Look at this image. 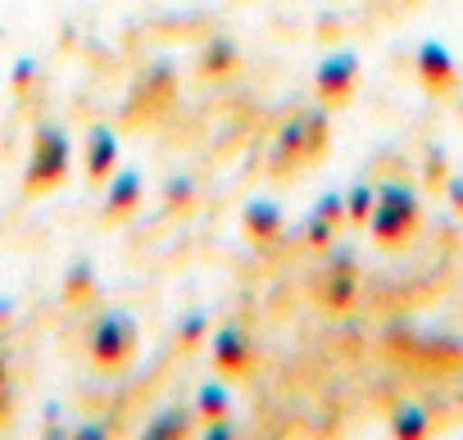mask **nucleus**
<instances>
[{
    "label": "nucleus",
    "mask_w": 463,
    "mask_h": 440,
    "mask_svg": "<svg viewBox=\"0 0 463 440\" xmlns=\"http://www.w3.org/2000/svg\"><path fill=\"white\" fill-rule=\"evenodd\" d=\"M91 295H96V273H91V264H78V268H69L64 300H69V304H82V300H91Z\"/></svg>",
    "instance_id": "2eb2a0df"
},
{
    "label": "nucleus",
    "mask_w": 463,
    "mask_h": 440,
    "mask_svg": "<svg viewBox=\"0 0 463 440\" xmlns=\"http://www.w3.org/2000/svg\"><path fill=\"white\" fill-rule=\"evenodd\" d=\"M114 168H118V132L105 127V123L87 127V177L96 186H105Z\"/></svg>",
    "instance_id": "6e6552de"
},
{
    "label": "nucleus",
    "mask_w": 463,
    "mask_h": 440,
    "mask_svg": "<svg viewBox=\"0 0 463 440\" xmlns=\"http://www.w3.org/2000/svg\"><path fill=\"white\" fill-rule=\"evenodd\" d=\"M305 237H309V246H332V237H336V223H332V218H323L318 209L309 213V223H305Z\"/></svg>",
    "instance_id": "f3484780"
},
{
    "label": "nucleus",
    "mask_w": 463,
    "mask_h": 440,
    "mask_svg": "<svg viewBox=\"0 0 463 440\" xmlns=\"http://www.w3.org/2000/svg\"><path fill=\"white\" fill-rule=\"evenodd\" d=\"M137 341H141V327L128 309H105L91 327H87V354L96 368L105 372H118L137 359Z\"/></svg>",
    "instance_id": "f03ea898"
},
{
    "label": "nucleus",
    "mask_w": 463,
    "mask_h": 440,
    "mask_svg": "<svg viewBox=\"0 0 463 440\" xmlns=\"http://www.w3.org/2000/svg\"><path fill=\"white\" fill-rule=\"evenodd\" d=\"M282 209L273 204V200H250L246 204V213H241V228H246V237L250 241H260V246H269V241H278L282 237Z\"/></svg>",
    "instance_id": "9d476101"
},
{
    "label": "nucleus",
    "mask_w": 463,
    "mask_h": 440,
    "mask_svg": "<svg viewBox=\"0 0 463 440\" xmlns=\"http://www.w3.org/2000/svg\"><path fill=\"white\" fill-rule=\"evenodd\" d=\"M191 195H195V182H191V177H168V182H164V200H168L173 209L191 204Z\"/></svg>",
    "instance_id": "6ab92c4d"
},
{
    "label": "nucleus",
    "mask_w": 463,
    "mask_h": 440,
    "mask_svg": "<svg viewBox=\"0 0 463 440\" xmlns=\"http://www.w3.org/2000/svg\"><path fill=\"white\" fill-rule=\"evenodd\" d=\"M237 64H241V51L232 37H209L200 46V73L204 78H227V73H237Z\"/></svg>",
    "instance_id": "9b49d317"
},
{
    "label": "nucleus",
    "mask_w": 463,
    "mask_h": 440,
    "mask_svg": "<svg viewBox=\"0 0 463 440\" xmlns=\"http://www.w3.org/2000/svg\"><path fill=\"white\" fill-rule=\"evenodd\" d=\"M10 314H14V300H0V323H10Z\"/></svg>",
    "instance_id": "a878e982"
},
{
    "label": "nucleus",
    "mask_w": 463,
    "mask_h": 440,
    "mask_svg": "<svg viewBox=\"0 0 463 440\" xmlns=\"http://www.w3.org/2000/svg\"><path fill=\"white\" fill-rule=\"evenodd\" d=\"M204 435H209V440H227V435H237V431L227 426V417H213V422L204 426Z\"/></svg>",
    "instance_id": "5701e85b"
},
{
    "label": "nucleus",
    "mask_w": 463,
    "mask_h": 440,
    "mask_svg": "<svg viewBox=\"0 0 463 440\" xmlns=\"http://www.w3.org/2000/svg\"><path fill=\"white\" fill-rule=\"evenodd\" d=\"M186 431H191V417H186L182 408H168V413H159L155 422L141 426L146 440H177V435H186Z\"/></svg>",
    "instance_id": "4468645a"
},
{
    "label": "nucleus",
    "mask_w": 463,
    "mask_h": 440,
    "mask_svg": "<svg viewBox=\"0 0 463 440\" xmlns=\"http://www.w3.org/2000/svg\"><path fill=\"white\" fill-rule=\"evenodd\" d=\"M323 304L332 309V314H345L350 304H354V295H359V273H354V255L345 250V246H336L332 255H327V273H323Z\"/></svg>",
    "instance_id": "39448f33"
},
{
    "label": "nucleus",
    "mask_w": 463,
    "mask_h": 440,
    "mask_svg": "<svg viewBox=\"0 0 463 440\" xmlns=\"http://www.w3.org/2000/svg\"><path fill=\"white\" fill-rule=\"evenodd\" d=\"M354 82H359V55H354V51H336V55H327V60L318 64V73H314V87H318L323 105H341V100H350Z\"/></svg>",
    "instance_id": "0eeeda50"
},
{
    "label": "nucleus",
    "mask_w": 463,
    "mask_h": 440,
    "mask_svg": "<svg viewBox=\"0 0 463 440\" xmlns=\"http://www.w3.org/2000/svg\"><path fill=\"white\" fill-rule=\"evenodd\" d=\"M427 431H431V413H427L422 404H400V408L391 413V435L418 440V435H427Z\"/></svg>",
    "instance_id": "f8f14e48"
},
{
    "label": "nucleus",
    "mask_w": 463,
    "mask_h": 440,
    "mask_svg": "<svg viewBox=\"0 0 463 440\" xmlns=\"http://www.w3.org/2000/svg\"><path fill=\"white\" fill-rule=\"evenodd\" d=\"M195 408H200V417H204V422L227 417V408H232V390H227L222 381H204V386H200V395H195Z\"/></svg>",
    "instance_id": "ddd939ff"
},
{
    "label": "nucleus",
    "mask_w": 463,
    "mask_h": 440,
    "mask_svg": "<svg viewBox=\"0 0 463 440\" xmlns=\"http://www.w3.org/2000/svg\"><path fill=\"white\" fill-rule=\"evenodd\" d=\"M33 69H37V60H19V69H14V87H19V91L28 87V78H33Z\"/></svg>",
    "instance_id": "b1692460"
},
{
    "label": "nucleus",
    "mask_w": 463,
    "mask_h": 440,
    "mask_svg": "<svg viewBox=\"0 0 463 440\" xmlns=\"http://www.w3.org/2000/svg\"><path fill=\"white\" fill-rule=\"evenodd\" d=\"M449 200H454V204H463V177H458V182H449Z\"/></svg>",
    "instance_id": "393cba45"
},
{
    "label": "nucleus",
    "mask_w": 463,
    "mask_h": 440,
    "mask_svg": "<svg viewBox=\"0 0 463 440\" xmlns=\"http://www.w3.org/2000/svg\"><path fill=\"white\" fill-rule=\"evenodd\" d=\"M213 368L222 377H246L255 368V341L241 323H222L213 332Z\"/></svg>",
    "instance_id": "20e7f679"
},
{
    "label": "nucleus",
    "mask_w": 463,
    "mask_h": 440,
    "mask_svg": "<svg viewBox=\"0 0 463 440\" xmlns=\"http://www.w3.org/2000/svg\"><path fill=\"white\" fill-rule=\"evenodd\" d=\"M200 336H204V314H200V309H191V314L177 323V341H182V345H195Z\"/></svg>",
    "instance_id": "aec40b11"
},
{
    "label": "nucleus",
    "mask_w": 463,
    "mask_h": 440,
    "mask_svg": "<svg viewBox=\"0 0 463 440\" xmlns=\"http://www.w3.org/2000/svg\"><path fill=\"white\" fill-rule=\"evenodd\" d=\"M418 191L404 186V182H382L377 186V204L368 213V228L382 246H400L409 241V232L418 228Z\"/></svg>",
    "instance_id": "7ed1b4c3"
},
{
    "label": "nucleus",
    "mask_w": 463,
    "mask_h": 440,
    "mask_svg": "<svg viewBox=\"0 0 463 440\" xmlns=\"http://www.w3.org/2000/svg\"><path fill=\"white\" fill-rule=\"evenodd\" d=\"M454 55H449V46L445 42H422L418 46V82L427 87V91H449L454 87Z\"/></svg>",
    "instance_id": "1a4fd4ad"
},
{
    "label": "nucleus",
    "mask_w": 463,
    "mask_h": 440,
    "mask_svg": "<svg viewBox=\"0 0 463 440\" xmlns=\"http://www.w3.org/2000/svg\"><path fill=\"white\" fill-rule=\"evenodd\" d=\"M318 213L332 218V223H341V218H345V195H323L318 200Z\"/></svg>",
    "instance_id": "4be33fe9"
},
{
    "label": "nucleus",
    "mask_w": 463,
    "mask_h": 440,
    "mask_svg": "<svg viewBox=\"0 0 463 440\" xmlns=\"http://www.w3.org/2000/svg\"><path fill=\"white\" fill-rule=\"evenodd\" d=\"M141 200H146L141 168H114L109 182H105V209H100V218H105V223H123V218H132L141 209Z\"/></svg>",
    "instance_id": "423d86ee"
},
{
    "label": "nucleus",
    "mask_w": 463,
    "mask_h": 440,
    "mask_svg": "<svg viewBox=\"0 0 463 440\" xmlns=\"http://www.w3.org/2000/svg\"><path fill=\"white\" fill-rule=\"evenodd\" d=\"M69 435H73V440H109L114 426H109V422H82V426H73Z\"/></svg>",
    "instance_id": "412c9836"
},
{
    "label": "nucleus",
    "mask_w": 463,
    "mask_h": 440,
    "mask_svg": "<svg viewBox=\"0 0 463 440\" xmlns=\"http://www.w3.org/2000/svg\"><path fill=\"white\" fill-rule=\"evenodd\" d=\"M14 417V381H10V359L0 354V426Z\"/></svg>",
    "instance_id": "a211bd4d"
},
{
    "label": "nucleus",
    "mask_w": 463,
    "mask_h": 440,
    "mask_svg": "<svg viewBox=\"0 0 463 440\" xmlns=\"http://www.w3.org/2000/svg\"><path fill=\"white\" fill-rule=\"evenodd\" d=\"M373 204H377V186H364V182H359V186L345 195V218H350V223H368Z\"/></svg>",
    "instance_id": "dca6fc26"
},
{
    "label": "nucleus",
    "mask_w": 463,
    "mask_h": 440,
    "mask_svg": "<svg viewBox=\"0 0 463 440\" xmlns=\"http://www.w3.org/2000/svg\"><path fill=\"white\" fill-rule=\"evenodd\" d=\"M73 173V141L60 123H42L33 132V154H28V173H24V191L28 195H46L55 186H64Z\"/></svg>",
    "instance_id": "f257e3e1"
}]
</instances>
